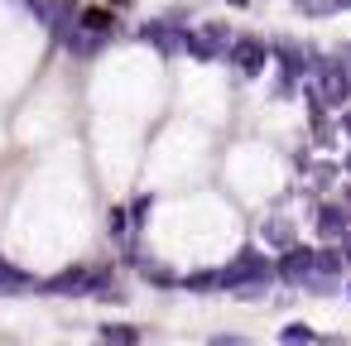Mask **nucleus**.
Masks as SVG:
<instances>
[{
    "label": "nucleus",
    "mask_w": 351,
    "mask_h": 346,
    "mask_svg": "<svg viewBox=\"0 0 351 346\" xmlns=\"http://www.w3.org/2000/svg\"><path fill=\"white\" fill-rule=\"evenodd\" d=\"M269 279H274V264H269L260 250H241L231 264H221V269H217L221 293H241V298H245V293L255 298V293H260Z\"/></svg>",
    "instance_id": "f257e3e1"
},
{
    "label": "nucleus",
    "mask_w": 351,
    "mask_h": 346,
    "mask_svg": "<svg viewBox=\"0 0 351 346\" xmlns=\"http://www.w3.org/2000/svg\"><path fill=\"white\" fill-rule=\"evenodd\" d=\"M313 260H317L313 245H289V250L274 260V279H284V284H303V279L313 274Z\"/></svg>",
    "instance_id": "423d86ee"
},
{
    "label": "nucleus",
    "mask_w": 351,
    "mask_h": 346,
    "mask_svg": "<svg viewBox=\"0 0 351 346\" xmlns=\"http://www.w3.org/2000/svg\"><path fill=\"white\" fill-rule=\"evenodd\" d=\"M279 346H313V327H303V322L284 327V332H279Z\"/></svg>",
    "instance_id": "2eb2a0df"
},
{
    "label": "nucleus",
    "mask_w": 351,
    "mask_h": 346,
    "mask_svg": "<svg viewBox=\"0 0 351 346\" xmlns=\"http://www.w3.org/2000/svg\"><path fill=\"white\" fill-rule=\"evenodd\" d=\"M77 25H82L87 34H101V39L116 34V15H111V10H77Z\"/></svg>",
    "instance_id": "9b49d317"
},
{
    "label": "nucleus",
    "mask_w": 351,
    "mask_h": 346,
    "mask_svg": "<svg viewBox=\"0 0 351 346\" xmlns=\"http://www.w3.org/2000/svg\"><path fill=\"white\" fill-rule=\"evenodd\" d=\"M337 255H341V264H346V269H351V231H346V236H341V245H337Z\"/></svg>",
    "instance_id": "a211bd4d"
},
{
    "label": "nucleus",
    "mask_w": 351,
    "mask_h": 346,
    "mask_svg": "<svg viewBox=\"0 0 351 346\" xmlns=\"http://www.w3.org/2000/svg\"><path fill=\"white\" fill-rule=\"evenodd\" d=\"M106 341L101 346H140V332L135 327H125V322H106V332H101Z\"/></svg>",
    "instance_id": "f8f14e48"
},
{
    "label": "nucleus",
    "mask_w": 351,
    "mask_h": 346,
    "mask_svg": "<svg viewBox=\"0 0 351 346\" xmlns=\"http://www.w3.org/2000/svg\"><path fill=\"white\" fill-rule=\"evenodd\" d=\"M193 293H221V284H217V269H197V274H188L183 279Z\"/></svg>",
    "instance_id": "4468645a"
},
{
    "label": "nucleus",
    "mask_w": 351,
    "mask_h": 346,
    "mask_svg": "<svg viewBox=\"0 0 351 346\" xmlns=\"http://www.w3.org/2000/svg\"><path fill=\"white\" fill-rule=\"evenodd\" d=\"M346 298H351V288H346Z\"/></svg>",
    "instance_id": "4be33fe9"
},
{
    "label": "nucleus",
    "mask_w": 351,
    "mask_h": 346,
    "mask_svg": "<svg viewBox=\"0 0 351 346\" xmlns=\"http://www.w3.org/2000/svg\"><path fill=\"white\" fill-rule=\"evenodd\" d=\"M207 346H250V341H245V336H212Z\"/></svg>",
    "instance_id": "6ab92c4d"
},
{
    "label": "nucleus",
    "mask_w": 351,
    "mask_h": 346,
    "mask_svg": "<svg viewBox=\"0 0 351 346\" xmlns=\"http://www.w3.org/2000/svg\"><path fill=\"white\" fill-rule=\"evenodd\" d=\"M226 63H231L241 77H260V73L269 68V44H265V39H255V34H245V39H231V49H226Z\"/></svg>",
    "instance_id": "39448f33"
},
{
    "label": "nucleus",
    "mask_w": 351,
    "mask_h": 346,
    "mask_svg": "<svg viewBox=\"0 0 351 346\" xmlns=\"http://www.w3.org/2000/svg\"><path fill=\"white\" fill-rule=\"evenodd\" d=\"M140 39L154 44L164 58H178V53H183V29L169 25V20H149V25H140Z\"/></svg>",
    "instance_id": "0eeeda50"
},
{
    "label": "nucleus",
    "mask_w": 351,
    "mask_h": 346,
    "mask_svg": "<svg viewBox=\"0 0 351 346\" xmlns=\"http://www.w3.org/2000/svg\"><path fill=\"white\" fill-rule=\"evenodd\" d=\"M29 284H34L29 269H20V264H10L5 255H0V293H25Z\"/></svg>",
    "instance_id": "9d476101"
},
{
    "label": "nucleus",
    "mask_w": 351,
    "mask_h": 346,
    "mask_svg": "<svg viewBox=\"0 0 351 346\" xmlns=\"http://www.w3.org/2000/svg\"><path fill=\"white\" fill-rule=\"evenodd\" d=\"M341 173H351V154H346V164H341Z\"/></svg>",
    "instance_id": "412c9836"
},
{
    "label": "nucleus",
    "mask_w": 351,
    "mask_h": 346,
    "mask_svg": "<svg viewBox=\"0 0 351 346\" xmlns=\"http://www.w3.org/2000/svg\"><path fill=\"white\" fill-rule=\"evenodd\" d=\"M265 240H269V245H279V250H289V245H293V231H289V221L269 217V221H265Z\"/></svg>",
    "instance_id": "ddd939ff"
},
{
    "label": "nucleus",
    "mask_w": 351,
    "mask_h": 346,
    "mask_svg": "<svg viewBox=\"0 0 351 346\" xmlns=\"http://www.w3.org/2000/svg\"><path fill=\"white\" fill-rule=\"evenodd\" d=\"M313 226H317L322 240H341V236L351 231V212H346V207H322V212L313 217Z\"/></svg>",
    "instance_id": "1a4fd4ad"
},
{
    "label": "nucleus",
    "mask_w": 351,
    "mask_h": 346,
    "mask_svg": "<svg viewBox=\"0 0 351 346\" xmlns=\"http://www.w3.org/2000/svg\"><path fill=\"white\" fill-rule=\"evenodd\" d=\"M341 130H346V140H351V111H346V116H341Z\"/></svg>",
    "instance_id": "aec40b11"
},
{
    "label": "nucleus",
    "mask_w": 351,
    "mask_h": 346,
    "mask_svg": "<svg viewBox=\"0 0 351 346\" xmlns=\"http://www.w3.org/2000/svg\"><path fill=\"white\" fill-rule=\"evenodd\" d=\"M145 274H149L154 284H173V274H169V269H159V264H145Z\"/></svg>",
    "instance_id": "f3484780"
},
{
    "label": "nucleus",
    "mask_w": 351,
    "mask_h": 346,
    "mask_svg": "<svg viewBox=\"0 0 351 346\" xmlns=\"http://www.w3.org/2000/svg\"><path fill=\"white\" fill-rule=\"evenodd\" d=\"M231 29L226 25H202V29H183V58H193V63H217V58H226V49H231Z\"/></svg>",
    "instance_id": "7ed1b4c3"
},
{
    "label": "nucleus",
    "mask_w": 351,
    "mask_h": 346,
    "mask_svg": "<svg viewBox=\"0 0 351 346\" xmlns=\"http://www.w3.org/2000/svg\"><path fill=\"white\" fill-rule=\"evenodd\" d=\"M63 49H68L73 58H82V63H87V58H97V53L106 49V39H101V34H87L82 25H73V29L63 34Z\"/></svg>",
    "instance_id": "6e6552de"
},
{
    "label": "nucleus",
    "mask_w": 351,
    "mask_h": 346,
    "mask_svg": "<svg viewBox=\"0 0 351 346\" xmlns=\"http://www.w3.org/2000/svg\"><path fill=\"white\" fill-rule=\"evenodd\" d=\"M313 77H317L313 97L322 106H346L351 101V58H327V63L313 68Z\"/></svg>",
    "instance_id": "f03ea898"
},
{
    "label": "nucleus",
    "mask_w": 351,
    "mask_h": 346,
    "mask_svg": "<svg viewBox=\"0 0 351 346\" xmlns=\"http://www.w3.org/2000/svg\"><path fill=\"white\" fill-rule=\"evenodd\" d=\"M337 173H341L337 164H317V169H313V183H317V188H327V183H332Z\"/></svg>",
    "instance_id": "dca6fc26"
},
{
    "label": "nucleus",
    "mask_w": 351,
    "mask_h": 346,
    "mask_svg": "<svg viewBox=\"0 0 351 346\" xmlns=\"http://www.w3.org/2000/svg\"><path fill=\"white\" fill-rule=\"evenodd\" d=\"M106 274L101 269H87V264H73V269H58L39 284V293H58V298H82V293H101Z\"/></svg>",
    "instance_id": "20e7f679"
}]
</instances>
